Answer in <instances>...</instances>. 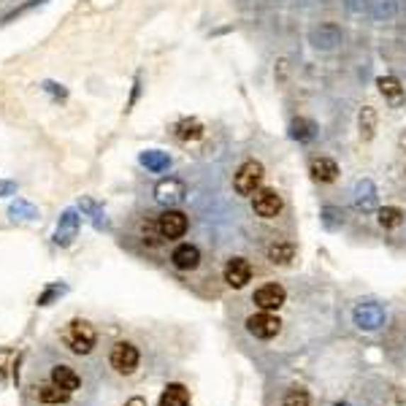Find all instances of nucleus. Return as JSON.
Masks as SVG:
<instances>
[{
    "label": "nucleus",
    "instance_id": "1",
    "mask_svg": "<svg viewBox=\"0 0 406 406\" xmlns=\"http://www.w3.org/2000/svg\"><path fill=\"white\" fill-rule=\"evenodd\" d=\"M62 344L68 346L74 355H90L95 344H98V331L92 328V322L81 320V317H74L62 331Z\"/></svg>",
    "mask_w": 406,
    "mask_h": 406
},
{
    "label": "nucleus",
    "instance_id": "2",
    "mask_svg": "<svg viewBox=\"0 0 406 406\" xmlns=\"http://www.w3.org/2000/svg\"><path fill=\"white\" fill-rule=\"evenodd\" d=\"M263 179H266V168L260 160H244L236 174H233V190L239 193L241 198H252L263 187Z\"/></svg>",
    "mask_w": 406,
    "mask_h": 406
},
{
    "label": "nucleus",
    "instance_id": "3",
    "mask_svg": "<svg viewBox=\"0 0 406 406\" xmlns=\"http://www.w3.org/2000/svg\"><path fill=\"white\" fill-rule=\"evenodd\" d=\"M138 363H141V352H138V346L135 344H130V342H117V344L111 346L108 366H111L117 374L130 376L135 368H138Z\"/></svg>",
    "mask_w": 406,
    "mask_h": 406
},
{
    "label": "nucleus",
    "instance_id": "4",
    "mask_svg": "<svg viewBox=\"0 0 406 406\" xmlns=\"http://www.w3.org/2000/svg\"><path fill=\"white\" fill-rule=\"evenodd\" d=\"M285 209V198L279 196V190L274 187H260L252 196V211L260 220H276Z\"/></svg>",
    "mask_w": 406,
    "mask_h": 406
},
{
    "label": "nucleus",
    "instance_id": "5",
    "mask_svg": "<svg viewBox=\"0 0 406 406\" xmlns=\"http://www.w3.org/2000/svg\"><path fill=\"white\" fill-rule=\"evenodd\" d=\"M187 227H190V217L179 209H166L163 214H157V230H160V236L168 241H176L181 239L184 233H187Z\"/></svg>",
    "mask_w": 406,
    "mask_h": 406
},
{
    "label": "nucleus",
    "instance_id": "6",
    "mask_svg": "<svg viewBox=\"0 0 406 406\" xmlns=\"http://www.w3.org/2000/svg\"><path fill=\"white\" fill-rule=\"evenodd\" d=\"M287 301V290L279 282H266L263 287H257L255 295H252V303H255L260 312H276L282 309Z\"/></svg>",
    "mask_w": 406,
    "mask_h": 406
},
{
    "label": "nucleus",
    "instance_id": "7",
    "mask_svg": "<svg viewBox=\"0 0 406 406\" xmlns=\"http://www.w3.org/2000/svg\"><path fill=\"white\" fill-rule=\"evenodd\" d=\"M342 41H344V33L333 22H322V25L312 28V33H309V44L320 49V52H333V49L342 46Z\"/></svg>",
    "mask_w": 406,
    "mask_h": 406
},
{
    "label": "nucleus",
    "instance_id": "8",
    "mask_svg": "<svg viewBox=\"0 0 406 406\" xmlns=\"http://www.w3.org/2000/svg\"><path fill=\"white\" fill-rule=\"evenodd\" d=\"M247 331L252 333L255 339L269 342L276 333L282 331V320L274 315V312H257V315L247 317Z\"/></svg>",
    "mask_w": 406,
    "mask_h": 406
},
{
    "label": "nucleus",
    "instance_id": "9",
    "mask_svg": "<svg viewBox=\"0 0 406 406\" xmlns=\"http://www.w3.org/2000/svg\"><path fill=\"white\" fill-rule=\"evenodd\" d=\"M252 263L247 260V257H230L225 263V269H222V276H225L227 287H233V290H241V287H247L252 282Z\"/></svg>",
    "mask_w": 406,
    "mask_h": 406
},
{
    "label": "nucleus",
    "instance_id": "10",
    "mask_svg": "<svg viewBox=\"0 0 406 406\" xmlns=\"http://www.w3.org/2000/svg\"><path fill=\"white\" fill-rule=\"evenodd\" d=\"M154 198L160 201V203H166L168 209L171 206H176L181 203L184 198H187V184L176 176H166V179L157 181V187H154Z\"/></svg>",
    "mask_w": 406,
    "mask_h": 406
},
{
    "label": "nucleus",
    "instance_id": "11",
    "mask_svg": "<svg viewBox=\"0 0 406 406\" xmlns=\"http://www.w3.org/2000/svg\"><path fill=\"white\" fill-rule=\"evenodd\" d=\"M171 266L176 271H184V274L196 271L201 266V249H198L196 244H179L171 252Z\"/></svg>",
    "mask_w": 406,
    "mask_h": 406
},
{
    "label": "nucleus",
    "instance_id": "12",
    "mask_svg": "<svg viewBox=\"0 0 406 406\" xmlns=\"http://www.w3.org/2000/svg\"><path fill=\"white\" fill-rule=\"evenodd\" d=\"M376 87H379V95L385 98V103H390L393 108L404 106L406 90H404V84H401L395 76H379V79H376Z\"/></svg>",
    "mask_w": 406,
    "mask_h": 406
},
{
    "label": "nucleus",
    "instance_id": "13",
    "mask_svg": "<svg viewBox=\"0 0 406 406\" xmlns=\"http://www.w3.org/2000/svg\"><path fill=\"white\" fill-rule=\"evenodd\" d=\"M309 174H312V179L320 181V184H331V181L339 179V163L333 160V157H312V163H309Z\"/></svg>",
    "mask_w": 406,
    "mask_h": 406
},
{
    "label": "nucleus",
    "instance_id": "14",
    "mask_svg": "<svg viewBox=\"0 0 406 406\" xmlns=\"http://www.w3.org/2000/svg\"><path fill=\"white\" fill-rule=\"evenodd\" d=\"M76 233H79V217H76V211L74 209L62 211L57 230H55V244H57V247H71Z\"/></svg>",
    "mask_w": 406,
    "mask_h": 406
},
{
    "label": "nucleus",
    "instance_id": "15",
    "mask_svg": "<svg viewBox=\"0 0 406 406\" xmlns=\"http://www.w3.org/2000/svg\"><path fill=\"white\" fill-rule=\"evenodd\" d=\"M203 133H206V128L196 117H184V120H179L174 125V138L181 141V144H196V141L203 138Z\"/></svg>",
    "mask_w": 406,
    "mask_h": 406
},
{
    "label": "nucleus",
    "instance_id": "16",
    "mask_svg": "<svg viewBox=\"0 0 406 406\" xmlns=\"http://www.w3.org/2000/svg\"><path fill=\"white\" fill-rule=\"evenodd\" d=\"M49 379H52V385H57V388L65 393H74L81 388V376L76 374L71 366H65V363H57V366L52 368Z\"/></svg>",
    "mask_w": 406,
    "mask_h": 406
},
{
    "label": "nucleus",
    "instance_id": "17",
    "mask_svg": "<svg viewBox=\"0 0 406 406\" xmlns=\"http://www.w3.org/2000/svg\"><path fill=\"white\" fill-rule=\"evenodd\" d=\"M290 138L298 141V144H312L317 138V125L306 117H295L290 122Z\"/></svg>",
    "mask_w": 406,
    "mask_h": 406
},
{
    "label": "nucleus",
    "instance_id": "18",
    "mask_svg": "<svg viewBox=\"0 0 406 406\" xmlns=\"http://www.w3.org/2000/svg\"><path fill=\"white\" fill-rule=\"evenodd\" d=\"M376 125H379V117H376L374 106H363L358 111V130H361L363 141H371L376 135Z\"/></svg>",
    "mask_w": 406,
    "mask_h": 406
},
{
    "label": "nucleus",
    "instance_id": "19",
    "mask_svg": "<svg viewBox=\"0 0 406 406\" xmlns=\"http://www.w3.org/2000/svg\"><path fill=\"white\" fill-rule=\"evenodd\" d=\"M160 406H190V393L179 382H171L160 395Z\"/></svg>",
    "mask_w": 406,
    "mask_h": 406
},
{
    "label": "nucleus",
    "instance_id": "20",
    "mask_svg": "<svg viewBox=\"0 0 406 406\" xmlns=\"http://www.w3.org/2000/svg\"><path fill=\"white\" fill-rule=\"evenodd\" d=\"M141 166L150 168L152 174H163V171L171 168V157H168V152L147 150V152H141Z\"/></svg>",
    "mask_w": 406,
    "mask_h": 406
},
{
    "label": "nucleus",
    "instance_id": "21",
    "mask_svg": "<svg viewBox=\"0 0 406 406\" xmlns=\"http://www.w3.org/2000/svg\"><path fill=\"white\" fill-rule=\"evenodd\" d=\"M295 257V244L293 241H274L269 247V260L276 266H287Z\"/></svg>",
    "mask_w": 406,
    "mask_h": 406
},
{
    "label": "nucleus",
    "instance_id": "22",
    "mask_svg": "<svg viewBox=\"0 0 406 406\" xmlns=\"http://www.w3.org/2000/svg\"><path fill=\"white\" fill-rule=\"evenodd\" d=\"M404 209H398V206H382V209L376 211V222L385 227V230H395V227L404 225Z\"/></svg>",
    "mask_w": 406,
    "mask_h": 406
},
{
    "label": "nucleus",
    "instance_id": "23",
    "mask_svg": "<svg viewBox=\"0 0 406 406\" xmlns=\"http://www.w3.org/2000/svg\"><path fill=\"white\" fill-rule=\"evenodd\" d=\"M398 14V0H371V16L376 22H390Z\"/></svg>",
    "mask_w": 406,
    "mask_h": 406
},
{
    "label": "nucleus",
    "instance_id": "24",
    "mask_svg": "<svg viewBox=\"0 0 406 406\" xmlns=\"http://www.w3.org/2000/svg\"><path fill=\"white\" fill-rule=\"evenodd\" d=\"M68 398H71V393L60 390L57 385H44V388H38V401H41V404H49V406L65 404Z\"/></svg>",
    "mask_w": 406,
    "mask_h": 406
},
{
    "label": "nucleus",
    "instance_id": "25",
    "mask_svg": "<svg viewBox=\"0 0 406 406\" xmlns=\"http://www.w3.org/2000/svg\"><path fill=\"white\" fill-rule=\"evenodd\" d=\"M282 406H312V395H309V390H303V388H293V390L285 393Z\"/></svg>",
    "mask_w": 406,
    "mask_h": 406
},
{
    "label": "nucleus",
    "instance_id": "26",
    "mask_svg": "<svg viewBox=\"0 0 406 406\" xmlns=\"http://www.w3.org/2000/svg\"><path fill=\"white\" fill-rule=\"evenodd\" d=\"M9 214L11 217H19V220H35L38 217V211H35V206H30L28 201H14L11 206H9Z\"/></svg>",
    "mask_w": 406,
    "mask_h": 406
},
{
    "label": "nucleus",
    "instance_id": "27",
    "mask_svg": "<svg viewBox=\"0 0 406 406\" xmlns=\"http://www.w3.org/2000/svg\"><path fill=\"white\" fill-rule=\"evenodd\" d=\"M65 290H68L65 285H49V287L44 290V293L38 295V306H49V303L55 301V298H60Z\"/></svg>",
    "mask_w": 406,
    "mask_h": 406
},
{
    "label": "nucleus",
    "instance_id": "28",
    "mask_svg": "<svg viewBox=\"0 0 406 406\" xmlns=\"http://www.w3.org/2000/svg\"><path fill=\"white\" fill-rule=\"evenodd\" d=\"M81 209L84 211H90L92 217V222H95V227H106V214L101 209H98V206H95V203H92V201H81Z\"/></svg>",
    "mask_w": 406,
    "mask_h": 406
},
{
    "label": "nucleus",
    "instance_id": "29",
    "mask_svg": "<svg viewBox=\"0 0 406 406\" xmlns=\"http://www.w3.org/2000/svg\"><path fill=\"white\" fill-rule=\"evenodd\" d=\"M346 9L352 14H371V0H346Z\"/></svg>",
    "mask_w": 406,
    "mask_h": 406
},
{
    "label": "nucleus",
    "instance_id": "30",
    "mask_svg": "<svg viewBox=\"0 0 406 406\" xmlns=\"http://www.w3.org/2000/svg\"><path fill=\"white\" fill-rule=\"evenodd\" d=\"M125 406H147V401H144L141 395H133V398H128V401H125Z\"/></svg>",
    "mask_w": 406,
    "mask_h": 406
},
{
    "label": "nucleus",
    "instance_id": "31",
    "mask_svg": "<svg viewBox=\"0 0 406 406\" xmlns=\"http://www.w3.org/2000/svg\"><path fill=\"white\" fill-rule=\"evenodd\" d=\"M16 187L14 184H11V181H0V196H3V193H14Z\"/></svg>",
    "mask_w": 406,
    "mask_h": 406
},
{
    "label": "nucleus",
    "instance_id": "32",
    "mask_svg": "<svg viewBox=\"0 0 406 406\" xmlns=\"http://www.w3.org/2000/svg\"><path fill=\"white\" fill-rule=\"evenodd\" d=\"M401 144H404V147H406V135H404V138H401Z\"/></svg>",
    "mask_w": 406,
    "mask_h": 406
}]
</instances>
